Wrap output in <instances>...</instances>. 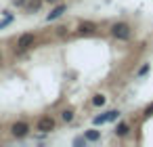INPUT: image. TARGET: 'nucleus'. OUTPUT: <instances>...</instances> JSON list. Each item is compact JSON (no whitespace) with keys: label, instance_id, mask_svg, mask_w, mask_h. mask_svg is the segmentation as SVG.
Listing matches in <instances>:
<instances>
[{"label":"nucleus","instance_id":"9d476101","mask_svg":"<svg viewBox=\"0 0 153 147\" xmlns=\"http://www.w3.org/2000/svg\"><path fill=\"white\" fill-rule=\"evenodd\" d=\"M61 120H63V122H71V120H74V111H71V109H65V111L61 113Z\"/></svg>","mask_w":153,"mask_h":147},{"label":"nucleus","instance_id":"0eeeda50","mask_svg":"<svg viewBox=\"0 0 153 147\" xmlns=\"http://www.w3.org/2000/svg\"><path fill=\"white\" fill-rule=\"evenodd\" d=\"M128 132H130V124H128V122H120V124L115 126V134H117V137H126Z\"/></svg>","mask_w":153,"mask_h":147},{"label":"nucleus","instance_id":"ddd939ff","mask_svg":"<svg viewBox=\"0 0 153 147\" xmlns=\"http://www.w3.org/2000/svg\"><path fill=\"white\" fill-rule=\"evenodd\" d=\"M147 72H149V65H145V67H140V72H138V74L143 76V74H147Z\"/></svg>","mask_w":153,"mask_h":147},{"label":"nucleus","instance_id":"4468645a","mask_svg":"<svg viewBox=\"0 0 153 147\" xmlns=\"http://www.w3.org/2000/svg\"><path fill=\"white\" fill-rule=\"evenodd\" d=\"M13 4H17V7H21V4H25V0H13Z\"/></svg>","mask_w":153,"mask_h":147},{"label":"nucleus","instance_id":"9b49d317","mask_svg":"<svg viewBox=\"0 0 153 147\" xmlns=\"http://www.w3.org/2000/svg\"><path fill=\"white\" fill-rule=\"evenodd\" d=\"M143 116H145V118H151V116H153V103H151V105L145 109V113H143Z\"/></svg>","mask_w":153,"mask_h":147},{"label":"nucleus","instance_id":"423d86ee","mask_svg":"<svg viewBox=\"0 0 153 147\" xmlns=\"http://www.w3.org/2000/svg\"><path fill=\"white\" fill-rule=\"evenodd\" d=\"M65 11H67V7H65V4H59V7H55V9L48 13V17H46V19H48V21H55V19H59Z\"/></svg>","mask_w":153,"mask_h":147},{"label":"nucleus","instance_id":"20e7f679","mask_svg":"<svg viewBox=\"0 0 153 147\" xmlns=\"http://www.w3.org/2000/svg\"><path fill=\"white\" fill-rule=\"evenodd\" d=\"M27 132H30V124H25V122H15V124L11 126V134H13L15 139H23Z\"/></svg>","mask_w":153,"mask_h":147},{"label":"nucleus","instance_id":"2eb2a0df","mask_svg":"<svg viewBox=\"0 0 153 147\" xmlns=\"http://www.w3.org/2000/svg\"><path fill=\"white\" fill-rule=\"evenodd\" d=\"M48 2H59V0H48Z\"/></svg>","mask_w":153,"mask_h":147},{"label":"nucleus","instance_id":"f8f14e48","mask_svg":"<svg viewBox=\"0 0 153 147\" xmlns=\"http://www.w3.org/2000/svg\"><path fill=\"white\" fill-rule=\"evenodd\" d=\"M30 9L34 11V9H40V0H32L30 2Z\"/></svg>","mask_w":153,"mask_h":147},{"label":"nucleus","instance_id":"39448f33","mask_svg":"<svg viewBox=\"0 0 153 147\" xmlns=\"http://www.w3.org/2000/svg\"><path fill=\"white\" fill-rule=\"evenodd\" d=\"M94 32H97V25H94L92 21H82V23L78 25V30H76L78 36H92Z\"/></svg>","mask_w":153,"mask_h":147},{"label":"nucleus","instance_id":"7ed1b4c3","mask_svg":"<svg viewBox=\"0 0 153 147\" xmlns=\"http://www.w3.org/2000/svg\"><path fill=\"white\" fill-rule=\"evenodd\" d=\"M36 130H40V132H51V130H55V120H53L51 116H42V118L36 122Z\"/></svg>","mask_w":153,"mask_h":147},{"label":"nucleus","instance_id":"dca6fc26","mask_svg":"<svg viewBox=\"0 0 153 147\" xmlns=\"http://www.w3.org/2000/svg\"><path fill=\"white\" fill-rule=\"evenodd\" d=\"M0 61H2V53H0Z\"/></svg>","mask_w":153,"mask_h":147},{"label":"nucleus","instance_id":"f257e3e1","mask_svg":"<svg viewBox=\"0 0 153 147\" xmlns=\"http://www.w3.org/2000/svg\"><path fill=\"white\" fill-rule=\"evenodd\" d=\"M111 36H113L115 40H130L132 30H130L128 23L120 21V23H113V25H111Z\"/></svg>","mask_w":153,"mask_h":147},{"label":"nucleus","instance_id":"6e6552de","mask_svg":"<svg viewBox=\"0 0 153 147\" xmlns=\"http://www.w3.org/2000/svg\"><path fill=\"white\" fill-rule=\"evenodd\" d=\"M84 139H86V141H99V139H101V132H99V130H86Z\"/></svg>","mask_w":153,"mask_h":147},{"label":"nucleus","instance_id":"1a4fd4ad","mask_svg":"<svg viewBox=\"0 0 153 147\" xmlns=\"http://www.w3.org/2000/svg\"><path fill=\"white\" fill-rule=\"evenodd\" d=\"M92 105L103 107V105H105V97H103V95H94V97H92Z\"/></svg>","mask_w":153,"mask_h":147},{"label":"nucleus","instance_id":"f03ea898","mask_svg":"<svg viewBox=\"0 0 153 147\" xmlns=\"http://www.w3.org/2000/svg\"><path fill=\"white\" fill-rule=\"evenodd\" d=\"M34 42H36V36L34 34H21L19 36V40H17V51L19 53H23V51H27V49H32L34 46Z\"/></svg>","mask_w":153,"mask_h":147}]
</instances>
